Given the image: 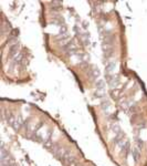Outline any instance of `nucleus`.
Listing matches in <instances>:
<instances>
[{
    "instance_id": "obj_1",
    "label": "nucleus",
    "mask_w": 147,
    "mask_h": 166,
    "mask_svg": "<svg viewBox=\"0 0 147 166\" xmlns=\"http://www.w3.org/2000/svg\"><path fill=\"white\" fill-rule=\"evenodd\" d=\"M100 106H101V110L103 111L105 113V115H107V116H111L112 115V105H111V103L107 100H102L101 104H100Z\"/></svg>"
},
{
    "instance_id": "obj_2",
    "label": "nucleus",
    "mask_w": 147,
    "mask_h": 166,
    "mask_svg": "<svg viewBox=\"0 0 147 166\" xmlns=\"http://www.w3.org/2000/svg\"><path fill=\"white\" fill-rule=\"evenodd\" d=\"M115 69H116V62L114 60H108L106 62V65H105V72L106 74H115Z\"/></svg>"
},
{
    "instance_id": "obj_3",
    "label": "nucleus",
    "mask_w": 147,
    "mask_h": 166,
    "mask_svg": "<svg viewBox=\"0 0 147 166\" xmlns=\"http://www.w3.org/2000/svg\"><path fill=\"white\" fill-rule=\"evenodd\" d=\"M94 96L100 100H104L106 96V91H105V89H96L94 92Z\"/></svg>"
},
{
    "instance_id": "obj_4",
    "label": "nucleus",
    "mask_w": 147,
    "mask_h": 166,
    "mask_svg": "<svg viewBox=\"0 0 147 166\" xmlns=\"http://www.w3.org/2000/svg\"><path fill=\"white\" fill-rule=\"evenodd\" d=\"M90 75H91L93 79L97 80V79H100V75H101V71H100V69H98V68H96V67H93V68L90 70Z\"/></svg>"
},
{
    "instance_id": "obj_5",
    "label": "nucleus",
    "mask_w": 147,
    "mask_h": 166,
    "mask_svg": "<svg viewBox=\"0 0 147 166\" xmlns=\"http://www.w3.org/2000/svg\"><path fill=\"white\" fill-rule=\"evenodd\" d=\"M132 155H133V158H134L135 163H138L139 160H141V151L138 147H134L132 150Z\"/></svg>"
},
{
    "instance_id": "obj_6",
    "label": "nucleus",
    "mask_w": 147,
    "mask_h": 166,
    "mask_svg": "<svg viewBox=\"0 0 147 166\" xmlns=\"http://www.w3.org/2000/svg\"><path fill=\"white\" fill-rule=\"evenodd\" d=\"M53 145H54V143H53L52 136L49 138H46V141L43 142V146H44L46 148H48V150H51V148L53 147Z\"/></svg>"
},
{
    "instance_id": "obj_7",
    "label": "nucleus",
    "mask_w": 147,
    "mask_h": 166,
    "mask_svg": "<svg viewBox=\"0 0 147 166\" xmlns=\"http://www.w3.org/2000/svg\"><path fill=\"white\" fill-rule=\"evenodd\" d=\"M95 88L96 89H105V80L103 79H97V80L95 81Z\"/></svg>"
},
{
    "instance_id": "obj_8",
    "label": "nucleus",
    "mask_w": 147,
    "mask_h": 166,
    "mask_svg": "<svg viewBox=\"0 0 147 166\" xmlns=\"http://www.w3.org/2000/svg\"><path fill=\"white\" fill-rule=\"evenodd\" d=\"M136 144H137V147L141 150L142 147H144V142L142 140H136Z\"/></svg>"
},
{
    "instance_id": "obj_9",
    "label": "nucleus",
    "mask_w": 147,
    "mask_h": 166,
    "mask_svg": "<svg viewBox=\"0 0 147 166\" xmlns=\"http://www.w3.org/2000/svg\"><path fill=\"white\" fill-rule=\"evenodd\" d=\"M81 37H82V39H84V38H85V37H87V36H86V34H82V36H81ZM84 43H85V44H87V43H89V41L84 40Z\"/></svg>"
}]
</instances>
